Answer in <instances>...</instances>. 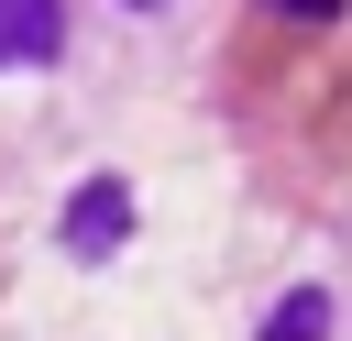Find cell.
Segmentation results:
<instances>
[{"label":"cell","instance_id":"cell-1","mask_svg":"<svg viewBox=\"0 0 352 341\" xmlns=\"http://www.w3.org/2000/svg\"><path fill=\"white\" fill-rule=\"evenodd\" d=\"M121 231H132V187H110V176H88V187L66 198V253H77V264H99V253H110Z\"/></svg>","mask_w":352,"mask_h":341},{"label":"cell","instance_id":"cell-2","mask_svg":"<svg viewBox=\"0 0 352 341\" xmlns=\"http://www.w3.org/2000/svg\"><path fill=\"white\" fill-rule=\"evenodd\" d=\"M66 44V11L55 0H0V66H44Z\"/></svg>","mask_w":352,"mask_h":341},{"label":"cell","instance_id":"cell-3","mask_svg":"<svg viewBox=\"0 0 352 341\" xmlns=\"http://www.w3.org/2000/svg\"><path fill=\"white\" fill-rule=\"evenodd\" d=\"M264 341H330V297H319V286H286L275 319H264Z\"/></svg>","mask_w":352,"mask_h":341},{"label":"cell","instance_id":"cell-4","mask_svg":"<svg viewBox=\"0 0 352 341\" xmlns=\"http://www.w3.org/2000/svg\"><path fill=\"white\" fill-rule=\"evenodd\" d=\"M275 11H308V22H330V11H341V0H275Z\"/></svg>","mask_w":352,"mask_h":341},{"label":"cell","instance_id":"cell-5","mask_svg":"<svg viewBox=\"0 0 352 341\" xmlns=\"http://www.w3.org/2000/svg\"><path fill=\"white\" fill-rule=\"evenodd\" d=\"M132 11H165V0H132Z\"/></svg>","mask_w":352,"mask_h":341}]
</instances>
